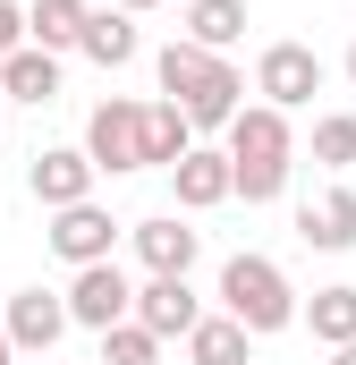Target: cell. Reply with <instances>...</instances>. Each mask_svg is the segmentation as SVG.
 Listing matches in <instances>:
<instances>
[{
	"label": "cell",
	"mask_w": 356,
	"mask_h": 365,
	"mask_svg": "<svg viewBox=\"0 0 356 365\" xmlns=\"http://www.w3.org/2000/svg\"><path fill=\"white\" fill-rule=\"evenodd\" d=\"M26 179H34V195H43L51 212H68V204H93V179H102V170H93L85 145H51V153H34Z\"/></svg>",
	"instance_id": "cell-9"
},
{
	"label": "cell",
	"mask_w": 356,
	"mask_h": 365,
	"mask_svg": "<svg viewBox=\"0 0 356 365\" xmlns=\"http://www.w3.org/2000/svg\"><path fill=\"white\" fill-rule=\"evenodd\" d=\"M127 238H136V264H145V272H178V280L195 272V255H204V230H187L178 212H153V221H136Z\"/></svg>",
	"instance_id": "cell-11"
},
{
	"label": "cell",
	"mask_w": 356,
	"mask_h": 365,
	"mask_svg": "<svg viewBox=\"0 0 356 365\" xmlns=\"http://www.w3.org/2000/svg\"><path fill=\"white\" fill-rule=\"evenodd\" d=\"M26 43H34V34H26V9H17V0H0V68H9Z\"/></svg>",
	"instance_id": "cell-23"
},
{
	"label": "cell",
	"mask_w": 356,
	"mask_h": 365,
	"mask_svg": "<svg viewBox=\"0 0 356 365\" xmlns=\"http://www.w3.org/2000/svg\"><path fill=\"white\" fill-rule=\"evenodd\" d=\"M170 187H178V204H187V212H212V204H229V195H238L229 145H221V153H212V145H195V153L170 170Z\"/></svg>",
	"instance_id": "cell-12"
},
{
	"label": "cell",
	"mask_w": 356,
	"mask_h": 365,
	"mask_svg": "<svg viewBox=\"0 0 356 365\" xmlns=\"http://www.w3.org/2000/svg\"><path fill=\"white\" fill-rule=\"evenodd\" d=\"M85 26H93L85 0H34V9H26V34H34L43 51H77V43H85Z\"/></svg>",
	"instance_id": "cell-17"
},
{
	"label": "cell",
	"mask_w": 356,
	"mask_h": 365,
	"mask_svg": "<svg viewBox=\"0 0 356 365\" xmlns=\"http://www.w3.org/2000/svg\"><path fill=\"white\" fill-rule=\"evenodd\" d=\"M314 162L323 170H356V110H323L314 119Z\"/></svg>",
	"instance_id": "cell-21"
},
{
	"label": "cell",
	"mask_w": 356,
	"mask_h": 365,
	"mask_svg": "<svg viewBox=\"0 0 356 365\" xmlns=\"http://www.w3.org/2000/svg\"><path fill=\"white\" fill-rule=\"evenodd\" d=\"M331 365H356V340H348V349H331Z\"/></svg>",
	"instance_id": "cell-25"
},
{
	"label": "cell",
	"mask_w": 356,
	"mask_h": 365,
	"mask_svg": "<svg viewBox=\"0 0 356 365\" xmlns=\"http://www.w3.org/2000/svg\"><path fill=\"white\" fill-rule=\"evenodd\" d=\"M297 238L323 247V255H348L356 247V187H331L323 204H297Z\"/></svg>",
	"instance_id": "cell-13"
},
{
	"label": "cell",
	"mask_w": 356,
	"mask_h": 365,
	"mask_svg": "<svg viewBox=\"0 0 356 365\" xmlns=\"http://www.w3.org/2000/svg\"><path fill=\"white\" fill-rule=\"evenodd\" d=\"M255 93H263L271 110H305V102L323 93V60H314L305 43H271L263 60H255Z\"/></svg>",
	"instance_id": "cell-6"
},
{
	"label": "cell",
	"mask_w": 356,
	"mask_h": 365,
	"mask_svg": "<svg viewBox=\"0 0 356 365\" xmlns=\"http://www.w3.org/2000/svg\"><path fill=\"white\" fill-rule=\"evenodd\" d=\"M68 314H77L85 331H119V323L136 314V280L119 272V264H85V272L68 280Z\"/></svg>",
	"instance_id": "cell-7"
},
{
	"label": "cell",
	"mask_w": 356,
	"mask_h": 365,
	"mask_svg": "<svg viewBox=\"0 0 356 365\" xmlns=\"http://www.w3.org/2000/svg\"><path fill=\"white\" fill-rule=\"evenodd\" d=\"M119 9H127V17H145V9H162V0H119Z\"/></svg>",
	"instance_id": "cell-24"
},
{
	"label": "cell",
	"mask_w": 356,
	"mask_h": 365,
	"mask_svg": "<svg viewBox=\"0 0 356 365\" xmlns=\"http://www.w3.org/2000/svg\"><path fill=\"white\" fill-rule=\"evenodd\" d=\"M0 93H9V102H34V110H43V102L60 93V51L26 43V51H17V60L0 68Z\"/></svg>",
	"instance_id": "cell-16"
},
{
	"label": "cell",
	"mask_w": 356,
	"mask_h": 365,
	"mask_svg": "<svg viewBox=\"0 0 356 365\" xmlns=\"http://www.w3.org/2000/svg\"><path fill=\"white\" fill-rule=\"evenodd\" d=\"M0 365H17V349H9V331H0Z\"/></svg>",
	"instance_id": "cell-26"
},
{
	"label": "cell",
	"mask_w": 356,
	"mask_h": 365,
	"mask_svg": "<svg viewBox=\"0 0 356 365\" xmlns=\"http://www.w3.org/2000/svg\"><path fill=\"white\" fill-rule=\"evenodd\" d=\"M0 102H9V93H0Z\"/></svg>",
	"instance_id": "cell-29"
},
{
	"label": "cell",
	"mask_w": 356,
	"mask_h": 365,
	"mask_svg": "<svg viewBox=\"0 0 356 365\" xmlns=\"http://www.w3.org/2000/svg\"><path fill=\"white\" fill-rule=\"evenodd\" d=\"M246 340H255V331H246L238 314H204V323L187 331V365H246Z\"/></svg>",
	"instance_id": "cell-18"
},
{
	"label": "cell",
	"mask_w": 356,
	"mask_h": 365,
	"mask_svg": "<svg viewBox=\"0 0 356 365\" xmlns=\"http://www.w3.org/2000/svg\"><path fill=\"white\" fill-rule=\"evenodd\" d=\"M153 77H162V93H170L195 128H221V136H229V119L246 110V102H238V93H246V77L229 68V51H204V43H187V34H178V43H162Z\"/></svg>",
	"instance_id": "cell-1"
},
{
	"label": "cell",
	"mask_w": 356,
	"mask_h": 365,
	"mask_svg": "<svg viewBox=\"0 0 356 365\" xmlns=\"http://www.w3.org/2000/svg\"><path fill=\"white\" fill-rule=\"evenodd\" d=\"M187 153H195V119L178 102H145V162L153 170H178Z\"/></svg>",
	"instance_id": "cell-14"
},
{
	"label": "cell",
	"mask_w": 356,
	"mask_h": 365,
	"mask_svg": "<svg viewBox=\"0 0 356 365\" xmlns=\"http://www.w3.org/2000/svg\"><path fill=\"white\" fill-rule=\"evenodd\" d=\"M238 34H246V0H187V43L229 51Z\"/></svg>",
	"instance_id": "cell-19"
},
{
	"label": "cell",
	"mask_w": 356,
	"mask_h": 365,
	"mask_svg": "<svg viewBox=\"0 0 356 365\" xmlns=\"http://www.w3.org/2000/svg\"><path fill=\"white\" fill-rule=\"evenodd\" d=\"M85 153H93V170H102V179L153 170V162H145V102H127V93L93 102V119H85Z\"/></svg>",
	"instance_id": "cell-4"
},
{
	"label": "cell",
	"mask_w": 356,
	"mask_h": 365,
	"mask_svg": "<svg viewBox=\"0 0 356 365\" xmlns=\"http://www.w3.org/2000/svg\"><path fill=\"white\" fill-rule=\"evenodd\" d=\"M102 365H162V340H153V331L127 314L119 331H102Z\"/></svg>",
	"instance_id": "cell-22"
},
{
	"label": "cell",
	"mask_w": 356,
	"mask_h": 365,
	"mask_svg": "<svg viewBox=\"0 0 356 365\" xmlns=\"http://www.w3.org/2000/svg\"><path fill=\"white\" fill-rule=\"evenodd\" d=\"M110 238H119V221L102 212V204H68V212H51V255L60 264H110Z\"/></svg>",
	"instance_id": "cell-10"
},
{
	"label": "cell",
	"mask_w": 356,
	"mask_h": 365,
	"mask_svg": "<svg viewBox=\"0 0 356 365\" xmlns=\"http://www.w3.org/2000/svg\"><path fill=\"white\" fill-rule=\"evenodd\" d=\"M348 77H356V43H348Z\"/></svg>",
	"instance_id": "cell-27"
},
{
	"label": "cell",
	"mask_w": 356,
	"mask_h": 365,
	"mask_svg": "<svg viewBox=\"0 0 356 365\" xmlns=\"http://www.w3.org/2000/svg\"><path fill=\"white\" fill-rule=\"evenodd\" d=\"M221 314H238L255 340H271V331H288L305 306H297V289H288V272H280L271 255H229V264H221Z\"/></svg>",
	"instance_id": "cell-3"
},
{
	"label": "cell",
	"mask_w": 356,
	"mask_h": 365,
	"mask_svg": "<svg viewBox=\"0 0 356 365\" xmlns=\"http://www.w3.org/2000/svg\"><path fill=\"white\" fill-rule=\"evenodd\" d=\"M136 323H145L153 340H187V331L204 323V297H195L178 272H145V289H136Z\"/></svg>",
	"instance_id": "cell-8"
},
{
	"label": "cell",
	"mask_w": 356,
	"mask_h": 365,
	"mask_svg": "<svg viewBox=\"0 0 356 365\" xmlns=\"http://www.w3.org/2000/svg\"><path fill=\"white\" fill-rule=\"evenodd\" d=\"M77 51H85L93 68H127V60L145 51V34H136V17H127V9H93V26H85V43H77Z\"/></svg>",
	"instance_id": "cell-15"
},
{
	"label": "cell",
	"mask_w": 356,
	"mask_h": 365,
	"mask_svg": "<svg viewBox=\"0 0 356 365\" xmlns=\"http://www.w3.org/2000/svg\"><path fill=\"white\" fill-rule=\"evenodd\" d=\"M305 331H314L323 349H348L356 340V289H314V297H305Z\"/></svg>",
	"instance_id": "cell-20"
},
{
	"label": "cell",
	"mask_w": 356,
	"mask_h": 365,
	"mask_svg": "<svg viewBox=\"0 0 356 365\" xmlns=\"http://www.w3.org/2000/svg\"><path fill=\"white\" fill-rule=\"evenodd\" d=\"M34 365H51V357H34Z\"/></svg>",
	"instance_id": "cell-28"
},
{
	"label": "cell",
	"mask_w": 356,
	"mask_h": 365,
	"mask_svg": "<svg viewBox=\"0 0 356 365\" xmlns=\"http://www.w3.org/2000/svg\"><path fill=\"white\" fill-rule=\"evenodd\" d=\"M68 323H77V314H68V297H51V289H17V297H9V314H0V331H9V349H17V357H51Z\"/></svg>",
	"instance_id": "cell-5"
},
{
	"label": "cell",
	"mask_w": 356,
	"mask_h": 365,
	"mask_svg": "<svg viewBox=\"0 0 356 365\" xmlns=\"http://www.w3.org/2000/svg\"><path fill=\"white\" fill-rule=\"evenodd\" d=\"M229 170H238V195L246 204H271L288 170H297V136H288V110H271V102H246L238 119H229Z\"/></svg>",
	"instance_id": "cell-2"
}]
</instances>
